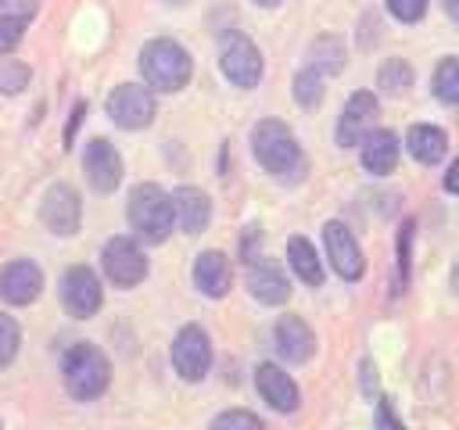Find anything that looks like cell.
<instances>
[{
	"instance_id": "cell-1",
	"label": "cell",
	"mask_w": 459,
	"mask_h": 430,
	"mask_svg": "<svg viewBox=\"0 0 459 430\" xmlns=\"http://www.w3.org/2000/svg\"><path fill=\"white\" fill-rule=\"evenodd\" d=\"M251 154H255V161L269 176H276L283 183H298L305 176V168H308L301 143L294 140L290 125L280 122V118L255 122V129H251Z\"/></svg>"
},
{
	"instance_id": "cell-2",
	"label": "cell",
	"mask_w": 459,
	"mask_h": 430,
	"mask_svg": "<svg viewBox=\"0 0 459 430\" xmlns=\"http://www.w3.org/2000/svg\"><path fill=\"white\" fill-rule=\"evenodd\" d=\"M61 380L75 401H93L111 383V362L97 344L79 340V344L65 348V355H61Z\"/></svg>"
},
{
	"instance_id": "cell-3",
	"label": "cell",
	"mask_w": 459,
	"mask_h": 430,
	"mask_svg": "<svg viewBox=\"0 0 459 430\" xmlns=\"http://www.w3.org/2000/svg\"><path fill=\"white\" fill-rule=\"evenodd\" d=\"M140 72H143V82L158 93H176L190 82L194 75V61L186 54V47H179L176 39L169 36H154L140 47Z\"/></svg>"
},
{
	"instance_id": "cell-4",
	"label": "cell",
	"mask_w": 459,
	"mask_h": 430,
	"mask_svg": "<svg viewBox=\"0 0 459 430\" xmlns=\"http://www.w3.org/2000/svg\"><path fill=\"white\" fill-rule=\"evenodd\" d=\"M126 219L133 226V233L143 244H161L169 240L172 226H176V208H172V194H165L158 183H140L129 194L126 204Z\"/></svg>"
},
{
	"instance_id": "cell-5",
	"label": "cell",
	"mask_w": 459,
	"mask_h": 430,
	"mask_svg": "<svg viewBox=\"0 0 459 430\" xmlns=\"http://www.w3.org/2000/svg\"><path fill=\"white\" fill-rule=\"evenodd\" d=\"M108 115L118 129H147L158 115V104H154V90L151 86H140V82H118L111 93H108Z\"/></svg>"
},
{
	"instance_id": "cell-6",
	"label": "cell",
	"mask_w": 459,
	"mask_h": 430,
	"mask_svg": "<svg viewBox=\"0 0 459 430\" xmlns=\"http://www.w3.org/2000/svg\"><path fill=\"white\" fill-rule=\"evenodd\" d=\"M57 294H61V305L72 319H90L104 305V287H100V280L90 265H68L61 272Z\"/></svg>"
},
{
	"instance_id": "cell-7",
	"label": "cell",
	"mask_w": 459,
	"mask_h": 430,
	"mask_svg": "<svg viewBox=\"0 0 459 430\" xmlns=\"http://www.w3.org/2000/svg\"><path fill=\"white\" fill-rule=\"evenodd\" d=\"M100 265H104V276L122 290L143 283L147 276V254L133 236H111L100 251Z\"/></svg>"
},
{
	"instance_id": "cell-8",
	"label": "cell",
	"mask_w": 459,
	"mask_h": 430,
	"mask_svg": "<svg viewBox=\"0 0 459 430\" xmlns=\"http://www.w3.org/2000/svg\"><path fill=\"white\" fill-rule=\"evenodd\" d=\"M219 68H222V75H226L233 86H240V90H255V86L262 82V50H258L247 36L233 32V36L222 39Z\"/></svg>"
},
{
	"instance_id": "cell-9",
	"label": "cell",
	"mask_w": 459,
	"mask_h": 430,
	"mask_svg": "<svg viewBox=\"0 0 459 430\" xmlns=\"http://www.w3.org/2000/svg\"><path fill=\"white\" fill-rule=\"evenodd\" d=\"M39 222L54 233V236H75L79 222H82V201L68 183H54L47 186L43 201H39Z\"/></svg>"
},
{
	"instance_id": "cell-10",
	"label": "cell",
	"mask_w": 459,
	"mask_h": 430,
	"mask_svg": "<svg viewBox=\"0 0 459 430\" xmlns=\"http://www.w3.org/2000/svg\"><path fill=\"white\" fill-rule=\"evenodd\" d=\"M172 366H176V373L186 383H197V380L208 376V369H212V340H208V333L201 326L190 322V326H183L176 333V340H172Z\"/></svg>"
},
{
	"instance_id": "cell-11",
	"label": "cell",
	"mask_w": 459,
	"mask_h": 430,
	"mask_svg": "<svg viewBox=\"0 0 459 430\" xmlns=\"http://www.w3.org/2000/svg\"><path fill=\"white\" fill-rule=\"evenodd\" d=\"M323 244H326V258L333 265V272L348 283H355L362 272H366V258H362V247L359 240L351 236V229L344 222H326L323 226Z\"/></svg>"
},
{
	"instance_id": "cell-12",
	"label": "cell",
	"mask_w": 459,
	"mask_h": 430,
	"mask_svg": "<svg viewBox=\"0 0 459 430\" xmlns=\"http://www.w3.org/2000/svg\"><path fill=\"white\" fill-rule=\"evenodd\" d=\"M82 172H86V183L97 194H111L122 183V154L115 150L111 140L93 136L82 150Z\"/></svg>"
},
{
	"instance_id": "cell-13",
	"label": "cell",
	"mask_w": 459,
	"mask_h": 430,
	"mask_svg": "<svg viewBox=\"0 0 459 430\" xmlns=\"http://www.w3.org/2000/svg\"><path fill=\"white\" fill-rule=\"evenodd\" d=\"M43 294V269L29 258H14L0 269V301L25 308Z\"/></svg>"
},
{
	"instance_id": "cell-14",
	"label": "cell",
	"mask_w": 459,
	"mask_h": 430,
	"mask_svg": "<svg viewBox=\"0 0 459 430\" xmlns=\"http://www.w3.org/2000/svg\"><path fill=\"white\" fill-rule=\"evenodd\" d=\"M377 97L369 93V90H355L351 97H348V104H344V111H341V122H337V143L341 147H355V143H362V136L373 129V122H377Z\"/></svg>"
},
{
	"instance_id": "cell-15",
	"label": "cell",
	"mask_w": 459,
	"mask_h": 430,
	"mask_svg": "<svg viewBox=\"0 0 459 430\" xmlns=\"http://www.w3.org/2000/svg\"><path fill=\"white\" fill-rule=\"evenodd\" d=\"M273 344L280 351V358L301 366L316 355V333L301 315H280L273 326Z\"/></svg>"
},
{
	"instance_id": "cell-16",
	"label": "cell",
	"mask_w": 459,
	"mask_h": 430,
	"mask_svg": "<svg viewBox=\"0 0 459 430\" xmlns=\"http://www.w3.org/2000/svg\"><path fill=\"white\" fill-rule=\"evenodd\" d=\"M255 387H258L262 401H265L269 408H276V412H294L298 401H301L298 383H294L276 362H262V366L255 369Z\"/></svg>"
},
{
	"instance_id": "cell-17",
	"label": "cell",
	"mask_w": 459,
	"mask_h": 430,
	"mask_svg": "<svg viewBox=\"0 0 459 430\" xmlns=\"http://www.w3.org/2000/svg\"><path fill=\"white\" fill-rule=\"evenodd\" d=\"M247 290L255 301L262 305H283L290 297V280L273 265V262H262V258H247Z\"/></svg>"
},
{
	"instance_id": "cell-18",
	"label": "cell",
	"mask_w": 459,
	"mask_h": 430,
	"mask_svg": "<svg viewBox=\"0 0 459 430\" xmlns=\"http://www.w3.org/2000/svg\"><path fill=\"white\" fill-rule=\"evenodd\" d=\"M172 208H176V222L183 233L197 236L208 229L212 222V201L201 186H176L172 190Z\"/></svg>"
},
{
	"instance_id": "cell-19",
	"label": "cell",
	"mask_w": 459,
	"mask_h": 430,
	"mask_svg": "<svg viewBox=\"0 0 459 430\" xmlns=\"http://www.w3.org/2000/svg\"><path fill=\"white\" fill-rule=\"evenodd\" d=\"M194 287L204 297H226V290L233 287L230 258L222 251H201L197 262H194Z\"/></svg>"
},
{
	"instance_id": "cell-20",
	"label": "cell",
	"mask_w": 459,
	"mask_h": 430,
	"mask_svg": "<svg viewBox=\"0 0 459 430\" xmlns=\"http://www.w3.org/2000/svg\"><path fill=\"white\" fill-rule=\"evenodd\" d=\"M362 168L373 176H387L398 165V136L391 129H369L362 136Z\"/></svg>"
},
{
	"instance_id": "cell-21",
	"label": "cell",
	"mask_w": 459,
	"mask_h": 430,
	"mask_svg": "<svg viewBox=\"0 0 459 430\" xmlns=\"http://www.w3.org/2000/svg\"><path fill=\"white\" fill-rule=\"evenodd\" d=\"M405 147H409V154H412L416 161L437 165V161L445 158V150H448V136H445V129H437V125H409Z\"/></svg>"
},
{
	"instance_id": "cell-22",
	"label": "cell",
	"mask_w": 459,
	"mask_h": 430,
	"mask_svg": "<svg viewBox=\"0 0 459 430\" xmlns=\"http://www.w3.org/2000/svg\"><path fill=\"white\" fill-rule=\"evenodd\" d=\"M344 61H348L344 39H337V36H330V32L312 39V47H308V68H316L323 79H326V75H337V72L344 68Z\"/></svg>"
},
{
	"instance_id": "cell-23",
	"label": "cell",
	"mask_w": 459,
	"mask_h": 430,
	"mask_svg": "<svg viewBox=\"0 0 459 430\" xmlns=\"http://www.w3.org/2000/svg\"><path fill=\"white\" fill-rule=\"evenodd\" d=\"M287 262H290V269H294V276L301 283H308V287H319L323 283V262H319L316 247L305 236H290L287 240Z\"/></svg>"
},
{
	"instance_id": "cell-24",
	"label": "cell",
	"mask_w": 459,
	"mask_h": 430,
	"mask_svg": "<svg viewBox=\"0 0 459 430\" xmlns=\"http://www.w3.org/2000/svg\"><path fill=\"white\" fill-rule=\"evenodd\" d=\"M377 86H380L384 93H391V97L405 93V90L412 86V68H409V61H402V57H387V61L377 68Z\"/></svg>"
},
{
	"instance_id": "cell-25",
	"label": "cell",
	"mask_w": 459,
	"mask_h": 430,
	"mask_svg": "<svg viewBox=\"0 0 459 430\" xmlns=\"http://www.w3.org/2000/svg\"><path fill=\"white\" fill-rule=\"evenodd\" d=\"M434 97L441 104H452L459 108V57H445L437 68H434Z\"/></svg>"
},
{
	"instance_id": "cell-26",
	"label": "cell",
	"mask_w": 459,
	"mask_h": 430,
	"mask_svg": "<svg viewBox=\"0 0 459 430\" xmlns=\"http://www.w3.org/2000/svg\"><path fill=\"white\" fill-rule=\"evenodd\" d=\"M290 93H294V100L305 108V111H312V108H319L323 104V75L316 72V68H301L298 75H294V86H290Z\"/></svg>"
},
{
	"instance_id": "cell-27",
	"label": "cell",
	"mask_w": 459,
	"mask_h": 430,
	"mask_svg": "<svg viewBox=\"0 0 459 430\" xmlns=\"http://www.w3.org/2000/svg\"><path fill=\"white\" fill-rule=\"evenodd\" d=\"M18 348H22V326L14 315L0 312V369H7L18 358Z\"/></svg>"
},
{
	"instance_id": "cell-28",
	"label": "cell",
	"mask_w": 459,
	"mask_h": 430,
	"mask_svg": "<svg viewBox=\"0 0 459 430\" xmlns=\"http://www.w3.org/2000/svg\"><path fill=\"white\" fill-rule=\"evenodd\" d=\"M29 29V14H0V54H11Z\"/></svg>"
},
{
	"instance_id": "cell-29",
	"label": "cell",
	"mask_w": 459,
	"mask_h": 430,
	"mask_svg": "<svg viewBox=\"0 0 459 430\" xmlns=\"http://www.w3.org/2000/svg\"><path fill=\"white\" fill-rule=\"evenodd\" d=\"M29 79H32L29 64H22V61H7V64L0 68V93H4V97H14V93H22V90L29 86Z\"/></svg>"
},
{
	"instance_id": "cell-30",
	"label": "cell",
	"mask_w": 459,
	"mask_h": 430,
	"mask_svg": "<svg viewBox=\"0 0 459 430\" xmlns=\"http://www.w3.org/2000/svg\"><path fill=\"white\" fill-rule=\"evenodd\" d=\"M215 430H262V419L247 408H230V412H219L212 419Z\"/></svg>"
},
{
	"instance_id": "cell-31",
	"label": "cell",
	"mask_w": 459,
	"mask_h": 430,
	"mask_svg": "<svg viewBox=\"0 0 459 430\" xmlns=\"http://www.w3.org/2000/svg\"><path fill=\"white\" fill-rule=\"evenodd\" d=\"M387 4V11L398 18V22H420L423 14H427V0H384Z\"/></svg>"
},
{
	"instance_id": "cell-32",
	"label": "cell",
	"mask_w": 459,
	"mask_h": 430,
	"mask_svg": "<svg viewBox=\"0 0 459 430\" xmlns=\"http://www.w3.org/2000/svg\"><path fill=\"white\" fill-rule=\"evenodd\" d=\"M409 240H412V226L405 222L402 226V236H398V272H402V280L409 272Z\"/></svg>"
},
{
	"instance_id": "cell-33",
	"label": "cell",
	"mask_w": 459,
	"mask_h": 430,
	"mask_svg": "<svg viewBox=\"0 0 459 430\" xmlns=\"http://www.w3.org/2000/svg\"><path fill=\"white\" fill-rule=\"evenodd\" d=\"M377 426H402V419L394 416V408H391L387 398H380V405H377Z\"/></svg>"
},
{
	"instance_id": "cell-34",
	"label": "cell",
	"mask_w": 459,
	"mask_h": 430,
	"mask_svg": "<svg viewBox=\"0 0 459 430\" xmlns=\"http://www.w3.org/2000/svg\"><path fill=\"white\" fill-rule=\"evenodd\" d=\"M82 115H86V104L79 100V104L72 108V118H68V125H65V147H72V133L79 129V122H82Z\"/></svg>"
},
{
	"instance_id": "cell-35",
	"label": "cell",
	"mask_w": 459,
	"mask_h": 430,
	"mask_svg": "<svg viewBox=\"0 0 459 430\" xmlns=\"http://www.w3.org/2000/svg\"><path fill=\"white\" fill-rule=\"evenodd\" d=\"M445 190H452V194H459V158L448 165V172H445Z\"/></svg>"
},
{
	"instance_id": "cell-36",
	"label": "cell",
	"mask_w": 459,
	"mask_h": 430,
	"mask_svg": "<svg viewBox=\"0 0 459 430\" xmlns=\"http://www.w3.org/2000/svg\"><path fill=\"white\" fill-rule=\"evenodd\" d=\"M362 383H366V394H377L373 391V366L369 362H362Z\"/></svg>"
},
{
	"instance_id": "cell-37",
	"label": "cell",
	"mask_w": 459,
	"mask_h": 430,
	"mask_svg": "<svg viewBox=\"0 0 459 430\" xmlns=\"http://www.w3.org/2000/svg\"><path fill=\"white\" fill-rule=\"evenodd\" d=\"M441 7H445V14H448V18H455V22H459V0H441Z\"/></svg>"
},
{
	"instance_id": "cell-38",
	"label": "cell",
	"mask_w": 459,
	"mask_h": 430,
	"mask_svg": "<svg viewBox=\"0 0 459 430\" xmlns=\"http://www.w3.org/2000/svg\"><path fill=\"white\" fill-rule=\"evenodd\" d=\"M258 7H280V0H255Z\"/></svg>"
},
{
	"instance_id": "cell-39",
	"label": "cell",
	"mask_w": 459,
	"mask_h": 430,
	"mask_svg": "<svg viewBox=\"0 0 459 430\" xmlns=\"http://www.w3.org/2000/svg\"><path fill=\"white\" fill-rule=\"evenodd\" d=\"M169 4H186V0H169Z\"/></svg>"
},
{
	"instance_id": "cell-40",
	"label": "cell",
	"mask_w": 459,
	"mask_h": 430,
	"mask_svg": "<svg viewBox=\"0 0 459 430\" xmlns=\"http://www.w3.org/2000/svg\"><path fill=\"white\" fill-rule=\"evenodd\" d=\"M4 4H7V0H0V7H4Z\"/></svg>"
}]
</instances>
